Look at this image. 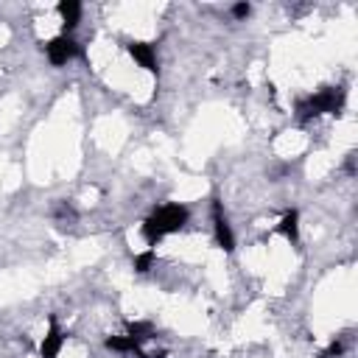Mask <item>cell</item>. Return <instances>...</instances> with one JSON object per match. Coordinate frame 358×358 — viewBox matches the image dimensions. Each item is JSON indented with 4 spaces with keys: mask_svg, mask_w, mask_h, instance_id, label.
I'll return each instance as SVG.
<instances>
[{
    "mask_svg": "<svg viewBox=\"0 0 358 358\" xmlns=\"http://www.w3.org/2000/svg\"><path fill=\"white\" fill-rule=\"evenodd\" d=\"M45 53H48L51 64H67L70 59H76V56L82 53V48H79V42H76L73 37L62 34V37H56V39H51V42L45 45Z\"/></svg>",
    "mask_w": 358,
    "mask_h": 358,
    "instance_id": "obj_4",
    "label": "cell"
},
{
    "mask_svg": "<svg viewBox=\"0 0 358 358\" xmlns=\"http://www.w3.org/2000/svg\"><path fill=\"white\" fill-rule=\"evenodd\" d=\"M213 233H216V244L224 252H233L235 249V235H233L230 219H227V213H224V204L219 199H213Z\"/></svg>",
    "mask_w": 358,
    "mask_h": 358,
    "instance_id": "obj_3",
    "label": "cell"
},
{
    "mask_svg": "<svg viewBox=\"0 0 358 358\" xmlns=\"http://www.w3.org/2000/svg\"><path fill=\"white\" fill-rule=\"evenodd\" d=\"M107 350H115V352H134L140 355V344L129 336H109L107 339Z\"/></svg>",
    "mask_w": 358,
    "mask_h": 358,
    "instance_id": "obj_9",
    "label": "cell"
},
{
    "mask_svg": "<svg viewBox=\"0 0 358 358\" xmlns=\"http://www.w3.org/2000/svg\"><path fill=\"white\" fill-rule=\"evenodd\" d=\"M249 3H238V6H233V15L238 17V20H244V17H249Z\"/></svg>",
    "mask_w": 358,
    "mask_h": 358,
    "instance_id": "obj_13",
    "label": "cell"
},
{
    "mask_svg": "<svg viewBox=\"0 0 358 358\" xmlns=\"http://www.w3.org/2000/svg\"><path fill=\"white\" fill-rule=\"evenodd\" d=\"M126 336L134 339L137 344H143V341H149V339L154 336V325H152V322H132Z\"/></svg>",
    "mask_w": 358,
    "mask_h": 358,
    "instance_id": "obj_10",
    "label": "cell"
},
{
    "mask_svg": "<svg viewBox=\"0 0 358 358\" xmlns=\"http://www.w3.org/2000/svg\"><path fill=\"white\" fill-rule=\"evenodd\" d=\"M56 12H59V17L64 23V31H73L79 26V20H82V3L79 0H62Z\"/></svg>",
    "mask_w": 358,
    "mask_h": 358,
    "instance_id": "obj_8",
    "label": "cell"
},
{
    "mask_svg": "<svg viewBox=\"0 0 358 358\" xmlns=\"http://www.w3.org/2000/svg\"><path fill=\"white\" fill-rule=\"evenodd\" d=\"M344 90L341 87H325V90H319L316 96H311V98H305L300 107H297V112H300V118L303 120H311V118H319V115H336L341 107H344Z\"/></svg>",
    "mask_w": 358,
    "mask_h": 358,
    "instance_id": "obj_2",
    "label": "cell"
},
{
    "mask_svg": "<svg viewBox=\"0 0 358 358\" xmlns=\"http://www.w3.org/2000/svg\"><path fill=\"white\" fill-rule=\"evenodd\" d=\"M277 233L289 241V244H300V213L297 210L283 213V219L277 224Z\"/></svg>",
    "mask_w": 358,
    "mask_h": 358,
    "instance_id": "obj_7",
    "label": "cell"
},
{
    "mask_svg": "<svg viewBox=\"0 0 358 358\" xmlns=\"http://www.w3.org/2000/svg\"><path fill=\"white\" fill-rule=\"evenodd\" d=\"M188 207L185 204H163V207H157L152 216L143 222V238L149 241V247L154 249L165 235H171V233H179L185 224H188Z\"/></svg>",
    "mask_w": 358,
    "mask_h": 358,
    "instance_id": "obj_1",
    "label": "cell"
},
{
    "mask_svg": "<svg viewBox=\"0 0 358 358\" xmlns=\"http://www.w3.org/2000/svg\"><path fill=\"white\" fill-rule=\"evenodd\" d=\"M62 344H64V333H62L56 316H51V319H48V333H45V339H42V344H39V355H42V358H56V355L62 352Z\"/></svg>",
    "mask_w": 358,
    "mask_h": 358,
    "instance_id": "obj_6",
    "label": "cell"
},
{
    "mask_svg": "<svg viewBox=\"0 0 358 358\" xmlns=\"http://www.w3.org/2000/svg\"><path fill=\"white\" fill-rule=\"evenodd\" d=\"M154 258H157V252L149 247L146 252H140V255H134V260H132V266H134V271H140V274H146L152 266H154Z\"/></svg>",
    "mask_w": 358,
    "mask_h": 358,
    "instance_id": "obj_11",
    "label": "cell"
},
{
    "mask_svg": "<svg viewBox=\"0 0 358 358\" xmlns=\"http://www.w3.org/2000/svg\"><path fill=\"white\" fill-rule=\"evenodd\" d=\"M341 352H344V344H341V341H333V344H330V347L322 352V358H339Z\"/></svg>",
    "mask_w": 358,
    "mask_h": 358,
    "instance_id": "obj_12",
    "label": "cell"
},
{
    "mask_svg": "<svg viewBox=\"0 0 358 358\" xmlns=\"http://www.w3.org/2000/svg\"><path fill=\"white\" fill-rule=\"evenodd\" d=\"M126 51H129V56L143 67V70H149V73H157V51H154V45H149V42H129L126 45Z\"/></svg>",
    "mask_w": 358,
    "mask_h": 358,
    "instance_id": "obj_5",
    "label": "cell"
}]
</instances>
